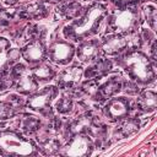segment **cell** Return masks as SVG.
Segmentation results:
<instances>
[{
    "mask_svg": "<svg viewBox=\"0 0 157 157\" xmlns=\"http://www.w3.org/2000/svg\"><path fill=\"white\" fill-rule=\"evenodd\" d=\"M104 115L110 121H119L126 117H129L131 112L130 101L125 97H117L108 101V103L104 105Z\"/></svg>",
    "mask_w": 157,
    "mask_h": 157,
    "instance_id": "cell-10",
    "label": "cell"
},
{
    "mask_svg": "<svg viewBox=\"0 0 157 157\" xmlns=\"http://www.w3.org/2000/svg\"><path fill=\"white\" fill-rule=\"evenodd\" d=\"M136 107L139 108V110H141L144 113L153 112L157 107V96H156V93L151 90L144 91L136 101Z\"/></svg>",
    "mask_w": 157,
    "mask_h": 157,
    "instance_id": "cell-17",
    "label": "cell"
},
{
    "mask_svg": "<svg viewBox=\"0 0 157 157\" xmlns=\"http://www.w3.org/2000/svg\"><path fill=\"white\" fill-rule=\"evenodd\" d=\"M139 26V11L136 7H123L115 11L109 21L107 28H109L113 32L123 33V34H130L134 33V31Z\"/></svg>",
    "mask_w": 157,
    "mask_h": 157,
    "instance_id": "cell-4",
    "label": "cell"
},
{
    "mask_svg": "<svg viewBox=\"0 0 157 157\" xmlns=\"http://www.w3.org/2000/svg\"><path fill=\"white\" fill-rule=\"evenodd\" d=\"M75 54V48L71 43H69L67 40L64 39H56L54 40L48 50V55L49 59L55 63V64H60V65H65L69 64Z\"/></svg>",
    "mask_w": 157,
    "mask_h": 157,
    "instance_id": "cell-9",
    "label": "cell"
},
{
    "mask_svg": "<svg viewBox=\"0 0 157 157\" xmlns=\"http://www.w3.org/2000/svg\"><path fill=\"white\" fill-rule=\"evenodd\" d=\"M58 94V88L55 86H49V87H44L40 91H36L33 94L29 96L28 101H27V107L31 110L34 112H39L40 114L45 115V117H52V109H50V104L53 102V99L56 97Z\"/></svg>",
    "mask_w": 157,
    "mask_h": 157,
    "instance_id": "cell-5",
    "label": "cell"
},
{
    "mask_svg": "<svg viewBox=\"0 0 157 157\" xmlns=\"http://www.w3.org/2000/svg\"><path fill=\"white\" fill-rule=\"evenodd\" d=\"M119 121H120L119 125L115 128V135H118L119 139L128 137V136L135 134L140 128V121L136 118H128L126 117Z\"/></svg>",
    "mask_w": 157,
    "mask_h": 157,
    "instance_id": "cell-18",
    "label": "cell"
},
{
    "mask_svg": "<svg viewBox=\"0 0 157 157\" xmlns=\"http://www.w3.org/2000/svg\"><path fill=\"white\" fill-rule=\"evenodd\" d=\"M117 60L132 81L141 85H150L155 81L156 72L150 58L137 48L124 52Z\"/></svg>",
    "mask_w": 157,
    "mask_h": 157,
    "instance_id": "cell-2",
    "label": "cell"
},
{
    "mask_svg": "<svg viewBox=\"0 0 157 157\" xmlns=\"http://www.w3.org/2000/svg\"><path fill=\"white\" fill-rule=\"evenodd\" d=\"M110 70H112V61L108 59H99L96 60L91 66H88L83 72V75L87 80H97L107 75Z\"/></svg>",
    "mask_w": 157,
    "mask_h": 157,
    "instance_id": "cell-15",
    "label": "cell"
},
{
    "mask_svg": "<svg viewBox=\"0 0 157 157\" xmlns=\"http://www.w3.org/2000/svg\"><path fill=\"white\" fill-rule=\"evenodd\" d=\"M144 11H145L146 20H147L148 25H150L152 28H155V22H156V9H155V6L147 5V6H145Z\"/></svg>",
    "mask_w": 157,
    "mask_h": 157,
    "instance_id": "cell-26",
    "label": "cell"
},
{
    "mask_svg": "<svg viewBox=\"0 0 157 157\" xmlns=\"http://www.w3.org/2000/svg\"><path fill=\"white\" fill-rule=\"evenodd\" d=\"M21 54L27 63H29L32 65L39 64L47 56V48H45L44 42L40 38H37V39L29 42L27 45H25Z\"/></svg>",
    "mask_w": 157,
    "mask_h": 157,
    "instance_id": "cell-11",
    "label": "cell"
},
{
    "mask_svg": "<svg viewBox=\"0 0 157 157\" xmlns=\"http://www.w3.org/2000/svg\"><path fill=\"white\" fill-rule=\"evenodd\" d=\"M107 13L108 10L104 5L98 2L92 4L87 10H85V12L80 17L75 18L70 25L64 28L65 37L78 42L92 34H96L98 32L99 25L102 23Z\"/></svg>",
    "mask_w": 157,
    "mask_h": 157,
    "instance_id": "cell-1",
    "label": "cell"
},
{
    "mask_svg": "<svg viewBox=\"0 0 157 157\" xmlns=\"http://www.w3.org/2000/svg\"><path fill=\"white\" fill-rule=\"evenodd\" d=\"M99 52H101V44L96 39L82 40L76 49L77 58L83 63L96 60L99 55Z\"/></svg>",
    "mask_w": 157,
    "mask_h": 157,
    "instance_id": "cell-14",
    "label": "cell"
},
{
    "mask_svg": "<svg viewBox=\"0 0 157 157\" xmlns=\"http://www.w3.org/2000/svg\"><path fill=\"white\" fill-rule=\"evenodd\" d=\"M131 36L132 33H113L104 38L101 44V50L108 55H120L129 49H134V47L131 45Z\"/></svg>",
    "mask_w": 157,
    "mask_h": 157,
    "instance_id": "cell-8",
    "label": "cell"
},
{
    "mask_svg": "<svg viewBox=\"0 0 157 157\" xmlns=\"http://www.w3.org/2000/svg\"><path fill=\"white\" fill-rule=\"evenodd\" d=\"M34 144L12 130H0V155L2 156H31L36 155Z\"/></svg>",
    "mask_w": 157,
    "mask_h": 157,
    "instance_id": "cell-3",
    "label": "cell"
},
{
    "mask_svg": "<svg viewBox=\"0 0 157 157\" xmlns=\"http://www.w3.org/2000/svg\"><path fill=\"white\" fill-rule=\"evenodd\" d=\"M60 11H61V13H63L65 17H67V18H77V17H80V16L85 12L82 5L78 4V2H76V1H72V2H70V4L65 5V6H63V7L60 9Z\"/></svg>",
    "mask_w": 157,
    "mask_h": 157,
    "instance_id": "cell-23",
    "label": "cell"
},
{
    "mask_svg": "<svg viewBox=\"0 0 157 157\" xmlns=\"http://www.w3.org/2000/svg\"><path fill=\"white\" fill-rule=\"evenodd\" d=\"M94 125L93 119L88 115H81L77 119L72 120L71 123H69L66 131L70 136L75 135V134H87L90 135V131L92 129V126Z\"/></svg>",
    "mask_w": 157,
    "mask_h": 157,
    "instance_id": "cell-16",
    "label": "cell"
},
{
    "mask_svg": "<svg viewBox=\"0 0 157 157\" xmlns=\"http://www.w3.org/2000/svg\"><path fill=\"white\" fill-rule=\"evenodd\" d=\"M72 107H74V101L70 96L67 94H63L61 98H59V101L56 102V110L61 114H67L69 112L72 110Z\"/></svg>",
    "mask_w": 157,
    "mask_h": 157,
    "instance_id": "cell-24",
    "label": "cell"
},
{
    "mask_svg": "<svg viewBox=\"0 0 157 157\" xmlns=\"http://www.w3.org/2000/svg\"><path fill=\"white\" fill-rule=\"evenodd\" d=\"M31 74L33 75V77L39 82H44V81H49V80H52L55 75H56V72H55V70L50 66V65H48V64H42V63H39L37 66H34L32 70H31Z\"/></svg>",
    "mask_w": 157,
    "mask_h": 157,
    "instance_id": "cell-19",
    "label": "cell"
},
{
    "mask_svg": "<svg viewBox=\"0 0 157 157\" xmlns=\"http://www.w3.org/2000/svg\"><path fill=\"white\" fill-rule=\"evenodd\" d=\"M92 150H93V142H92L90 135L75 134L70 137V140L65 145V147H63V150H59V153L63 156L81 157V156L91 155Z\"/></svg>",
    "mask_w": 157,
    "mask_h": 157,
    "instance_id": "cell-6",
    "label": "cell"
},
{
    "mask_svg": "<svg viewBox=\"0 0 157 157\" xmlns=\"http://www.w3.org/2000/svg\"><path fill=\"white\" fill-rule=\"evenodd\" d=\"M39 148L44 155H54L60 150V141L53 136H47L45 139L40 140Z\"/></svg>",
    "mask_w": 157,
    "mask_h": 157,
    "instance_id": "cell-21",
    "label": "cell"
},
{
    "mask_svg": "<svg viewBox=\"0 0 157 157\" xmlns=\"http://www.w3.org/2000/svg\"><path fill=\"white\" fill-rule=\"evenodd\" d=\"M125 92H128L129 94H136V93H139V87H137V85H135V83H131V82H126L125 83Z\"/></svg>",
    "mask_w": 157,
    "mask_h": 157,
    "instance_id": "cell-27",
    "label": "cell"
},
{
    "mask_svg": "<svg viewBox=\"0 0 157 157\" xmlns=\"http://www.w3.org/2000/svg\"><path fill=\"white\" fill-rule=\"evenodd\" d=\"M18 0H4V2H6V4H9V5H13V4H16Z\"/></svg>",
    "mask_w": 157,
    "mask_h": 157,
    "instance_id": "cell-28",
    "label": "cell"
},
{
    "mask_svg": "<svg viewBox=\"0 0 157 157\" xmlns=\"http://www.w3.org/2000/svg\"><path fill=\"white\" fill-rule=\"evenodd\" d=\"M10 75L13 78L16 90L22 94H32L38 88V81L33 77L31 72L27 71L26 66L17 64L12 67Z\"/></svg>",
    "mask_w": 157,
    "mask_h": 157,
    "instance_id": "cell-7",
    "label": "cell"
},
{
    "mask_svg": "<svg viewBox=\"0 0 157 157\" xmlns=\"http://www.w3.org/2000/svg\"><path fill=\"white\" fill-rule=\"evenodd\" d=\"M16 109L12 102L10 101H0V120H5L11 118L15 114Z\"/></svg>",
    "mask_w": 157,
    "mask_h": 157,
    "instance_id": "cell-25",
    "label": "cell"
},
{
    "mask_svg": "<svg viewBox=\"0 0 157 157\" xmlns=\"http://www.w3.org/2000/svg\"><path fill=\"white\" fill-rule=\"evenodd\" d=\"M39 126H40L39 119L33 115L25 114L23 118L20 120V128L26 134H34L39 129Z\"/></svg>",
    "mask_w": 157,
    "mask_h": 157,
    "instance_id": "cell-20",
    "label": "cell"
},
{
    "mask_svg": "<svg viewBox=\"0 0 157 157\" xmlns=\"http://www.w3.org/2000/svg\"><path fill=\"white\" fill-rule=\"evenodd\" d=\"M10 55H11L10 42L6 38L0 37V72L4 71L7 64L10 63Z\"/></svg>",
    "mask_w": 157,
    "mask_h": 157,
    "instance_id": "cell-22",
    "label": "cell"
},
{
    "mask_svg": "<svg viewBox=\"0 0 157 157\" xmlns=\"http://www.w3.org/2000/svg\"><path fill=\"white\" fill-rule=\"evenodd\" d=\"M121 88H123V81L120 80V77L113 76L109 80H107L105 82H103L102 85L97 86V90H96V93H94L93 98L103 101L105 98L115 96Z\"/></svg>",
    "mask_w": 157,
    "mask_h": 157,
    "instance_id": "cell-13",
    "label": "cell"
},
{
    "mask_svg": "<svg viewBox=\"0 0 157 157\" xmlns=\"http://www.w3.org/2000/svg\"><path fill=\"white\" fill-rule=\"evenodd\" d=\"M83 71L77 65H71L63 70L58 76V87L59 88H72L81 81Z\"/></svg>",
    "mask_w": 157,
    "mask_h": 157,
    "instance_id": "cell-12",
    "label": "cell"
}]
</instances>
